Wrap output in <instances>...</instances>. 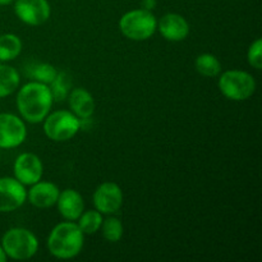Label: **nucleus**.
Segmentation results:
<instances>
[{
  "label": "nucleus",
  "instance_id": "nucleus-14",
  "mask_svg": "<svg viewBox=\"0 0 262 262\" xmlns=\"http://www.w3.org/2000/svg\"><path fill=\"white\" fill-rule=\"evenodd\" d=\"M55 205L60 216L68 222H77V219L84 211L83 197L78 191L73 188L60 191Z\"/></svg>",
  "mask_w": 262,
  "mask_h": 262
},
{
  "label": "nucleus",
  "instance_id": "nucleus-24",
  "mask_svg": "<svg viewBox=\"0 0 262 262\" xmlns=\"http://www.w3.org/2000/svg\"><path fill=\"white\" fill-rule=\"evenodd\" d=\"M156 4H158V0H141V5H142L143 9L151 10V12L155 9Z\"/></svg>",
  "mask_w": 262,
  "mask_h": 262
},
{
  "label": "nucleus",
  "instance_id": "nucleus-5",
  "mask_svg": "<svg viewBox=\"0 0 262 262\" xmlns=\"http://www.w3.org/2000/svg\"><path fill=\"white\" fill-rule=\"evenodd\" d=\"M217 79V87L224 97L232 101H246L256 91V81L251 73L241 69L222 72Z\"/></svg>",
  "mask_w": 262,
  "mask_h": 262
},
{
  "label": "nucleus",
  "instance_id": "nucleus-16",
  "mask_svg": "<svg viewBox=\"0 0 262 262\" xmlns=\"http://www.w3.org/2000/svg\"><path fill=\"white\" fill-rule=\"evenodd\" d=\"M20 77L17 69L8 64H0V99L10 96L19 89Z\"/></svg>",
  "mask_w": 262,
  "mask_h": 262
},
{
  "label": "nucleus",
  "instance_id": "nucleus-13",
  "mask_svg": "<svg viewBox=\"0 0 262 262\" xmlns=\"http://www.w3.org/2000/svg\"><path fill=\"white\" fill-rule=\"evenodd\" d=\"M60 189L53 182L38 181L30 186L27 191V200L36 209H49L55 206Z\"/></svg>",
  "mask_w": 262,
  "mask_h": 262
},
{
  "label": "nucleus",
  "instance_id": "nucleus-12",
  "mask_svg": "<svg viewBox=\"0 0 262 262\" xmlns=\"http://www.w3.org/2000/svg\"><path fill=\"white\" fill-rule=\"evenodd\" d=\"M160 35L170 42H181L188 37L191 32L189 23L183 15L178 13H166L158 20V30Z\"/></svg>",
  "mask_w": 262,
  "mask_h": 262
},
{
  "label": "nucleus",
  "instance_id": "nucleus-6",
  "mask_svg": "<svg viewBox=\"0 0 262 262\" xmlns=\"http://www.w3.org/2000/svg\"><path fill=\"white\" fill-rule=\"evenodd\" d=\"M43 123V133L55 142H66L72 140L81 129V122L71 110H56L46 115Z\"/></svg>",
  "mask_w": 262,
  "mask_h": 262
},
{
  "label": "nucleus",
  "instance_id": "nucleus-23",
  "mask_svg": "<svg viewBox=\"0 0 262 262\" xmlns=\"http://www.w3.org/2000/svg\"><path fill=\"white\" fill-rule=\"evenodd\" d=\"M247 61L252 68L260 71L262 68V40L256 38L247 50Z\"/></svg>",
  "mask_w": 262,
  "mask_h": 262
},
{
  "label": "nucleus",
  "instance_id": "nucleus-22",
  "mask_svg": "<svg viewBox=\"0 0 262 262\" xmlns=\"http://www.w3.org/2000/svg\"><path fill=\"white\" fill-rule=\"evenodd\" d=\"M56 74H58V69L53 64L49 63H38L31 69V77L33 78V81L41 82L48 86L55 79Z\"/></svg>",
  "mask_w": 262,
  "mask_h": 262
},
{
  "label": "nucleus",
  "instance_id": "nucleus-2",
  "mask_svg": "<svg viewBox=\"0 0 262 262\" xmlns=\"http://www.w3.org/2000/svg\"><path fill=\"white\" fill-rule=\"evenodd\" d=\"M84 234L76 222L59 223L49 233L46 246L51 256L59 260H71L82 252Z\"/></svg>",
  "mask_w": 262,
  "mask_h": 262
},
{
  "label": "nucleus",
  "instance_id": "nucleus-25",
  "mask_svg": "<svg viewBox=\"0 0 262 262\" xmlns=\"http://www.w3.org/2000/svg\"><path fill=\"white\" fill-rule=\"evenodd\" d=\"M7 255H5V252H4V250H3V247H2V245H0V262H5L7 261Z\"/></svg>",
  "mask_w": 262,
  "mask_h": 262
},
{
  "label": "nucleus",
  "instance_id": "nucleus-20",
  "mask_svg": "<svg viewBox=\"0 0 262 262\" xmlns=\"http://www.w3.org/2000/svg\"><path fill=\"white\" fill-rule=\"evenodd\" d=\"M100 230H101L104 239L110 243L119 242L124 234V227H123L122 222L114 216H109L102 220Z\"/></svg>",
  "mask_w": 262,
  "mask_h": 262
},
{
  "label": "nucleus",
  "instance_id": "nucleus-11",
  "mask_svg": "<svg viewBox=\"0 0 262 262\" xmlns=\"http://www.w3.org/2000/svg\"><path fill=\"white\" fill-rule=\"evenodd\" d=\"M27 201L26 186L14 177L0 178V212H12L18 210Z\"/></svg>",
  "mask_w": 262,
  "mask_h": 262
},
{
  "label": "nucleus",
  "instance_id": "nucleus-7",
  "mask_svg": "<svg viewBox=\"0 0 262 262\" xmlns=\"http://www.w3.org/2000/svg\"><path fill=\"white\" fill-rule=\"evenodd\" d=\"M27 138L26 122L12 113H0V148L19 147Z\"/></svg>",
  "mask_w": 262,
  "mask_h": 262
},
{
  "label": "nucleus",
  "instance_id": "nucleus-8",
  "mask_svg": "<svg viewBox=\"0 0 262 262\" xmlns=\"http://www.w3.org/2000/svg\"><path fill=\"white\" fill-rule=\"evenodd\" d=\"M123 191L115 182H104L94 192L92 202L95 209L102 215H114L123 206Z\"/></svg>",
  "mask_w": 262,
  "mask_h": 262
},
{
  "label": "nucleus",
  "instance_id": "nucleus-9",
  "mask_svg": "<svg viewBox=\"0 0 262 262\" xmlns=\"http://www.w3.org/2000/svg\"><path fill=\"white\" fill-rule=\"evenodd\" d=\"M14 13L27 26H41L48 22L51 7L48 0H14Z\"/></svg>",
  "mask_w": 262,
  "mask_h": 262
},
{
  "label": "nucleus",
  "instance_id": "nucleus-15",
  "mask_svg": "<svg viewBox=\"0 0 262 262\" xmlns=\"http://www.w3.org/2000/svg\"><path fill=\"white\" fill-rule=\"evenodd\" d=\"M68 104L71 112L79 119H90L95 113L94 96L87 90L77 87L69 91Z\"/></svg>",
  "mask_w": 262,
  "mask_h": 262
},
{
  "label": "nucleus",
  "instance_id": "nucleus-10",
  "mask_svg": "<svg viewBox=\"0 0 262 262\" xmlns=\"http://www.w3.org/2000/svg\"><path fill=\"white\" fill-rule=\"evenodd\" d=\"M14 178L23 186H32L41 181L43 174V164L33 152H23L15 158L13 164Z\"/></svg>",
  "mask_w": 262,
  "mask_h": 262
},
{
  "label": "nucleus",
  "instance_id": "nucleus-3",
  "mask_svg": "<svg viewBox=\"0 0 262 262\" xmlns=\"http://www.w3.org/2000/svg\"><path fill=\"white\" fill-rule=\"evenodd\" d=\"M2 247L8 258L26 261L32 258L38 251V239L33 232L26 228H10L3 234Z\"/></svg>",
  "mask_w": 262,
  "mask_h": 262
},
{
  "label": "nucleus",
  "instance_id": "nucleus-17",
  "mask_svg": "<svg viewBox=\"0 0 262 262\" xmlns=\"http://www.w3.org/2000/svg\"><path fill=\"white\" fill-rule=\"evenodd\" d=\"M22 48L23 43L19 36L14 33L0 35V61L7 63V61L14 60L20 54Z\"/></svg>",
  "mask_w": 262,
  "mask_h": 262
},
{
  "label": "nucleus",
  "instance_id": "nucleus-4",
  "mask_svg": "<svg viewBox=\"0 0 262 262\" xmlns=\"http://www.w3.org/2000/svg\"><path fill=\"white\" fill-rule=\"evenodd\" d=\"M119 30L128 40L145 41L152 37L158 30V19L151 10L132 9L120 17Z\"/></svg>",
  "mask_w": 262,
  "mask_h": 262
},
{
  "label": "nucleus",
  "instance_id": "nucleus-18",
  "mask_svg": "<svg viewBox=\"0 0 262 262\" xmlns=\"http://www.w3.org/2000/svg\"><path fill=\"white\" fill-rule=\"evenodd\" d=\"M194 68L201 76L214 78L222 73V63L214 54H200L194 60Z\"/></svg>",
  "mask_w": 262,
  "mask_h": 262
},
{
  "label": "nucleus",
  "instance_id": "nucleus-19",
  "mask_svg": "<svg viewBox=\"0 0 262 262\" xmlns=\"http://www.w3.org/2000/svg\"><path fill=\"white\" fill-rule=\"evenodd\" d=\"M78 227L79 229L83 232L84 235H94L95 233H97L101 228L102 224V217L101 212L97 211L96 209L94 210H87L81 214V216L78 217Z\"/></svg>",
  "mask_w": 262,
  "mask_h": 262
},
{
  "label": "nucleus",
  "instance_id": "nucleus-26",
  "mask_svg": "<svg viewBox=\"0 0 262 262\" xmlns=\"http://www.w3.org/2000/svg\"><path fill=\"white\" fill-rule=\"evenodd\" d=\"M14 0H0V7H5V5H10Z\"/></svg>",
  "mask_w": 262,
  "mask_h": 262
},
{
  "label": "nucleus",
  "instance_id": "nucleus-21",
  "mask_svg": "<svg viewBox=\"0 0 262 262\" xmlns=\"http://www.w3.org/2000/svg\"><path fill=\"white\" fill-rule=\"evenodd\" d=\"M54 101H64L71 89V78L66 72H58L55 79L49 84Z\"/></svg>",
  "mask_w": 262,
  "mask_h": 262
},
{
  "label": "nucleus",
  "instance_id": "nucleus-1",
  "mask_svg": "<svg viewBox=\"0 0 262 262\" xmlns=\"http://www.w3.org/2000/svg\"><path fill=\"white\" fill-rule=\"evenodd\" d=\"M53 102L50 87L37 81L28 82L18 89L15 99L20 118L31 124L42 122L50 113Z\"/></svg>",
  "mask_w": 262,
  "mask_h": 262
}]
</instances>
